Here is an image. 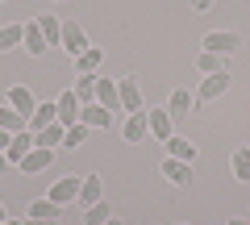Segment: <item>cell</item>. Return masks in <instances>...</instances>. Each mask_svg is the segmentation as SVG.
<instances>
[{"label": "cell", "mask_w": 250, "mask_h": 225, "mask_svg": "<svg viewBox=\"0 0 250 225\" xmlns=\"http://www.w3.org/2000/svg\"><path fill=\"white\" fill-rule=\"evenodd\" d=\"M196 67H200V75H217V71H225V59L213 54V50H200L196 54Z\"/></svg>", "instance_id": "obj_26"}, {"label": "cell", "mask_w": 250, "mask_h": 225, "mask_svg": "<svg viewBox=\"0 0 250 225\" xmlns=\"http://www.w3.org/2000/svg\"><path fill=\"white\" fill-rule=\"evenodd\" d=\"M4 225H25V221H17V217H9V221H4Z\"/></svg>", "instance_id": "obj_36"}, {"label": "cell", "mask_w": 250, "mask_h": 225, "mask_svg": "<svg viewBox=\"0 0 250 225\" xmlns=\"http://www.w3.org/2000/svg\"><path fill=\"white\" fill-rule=\"evenodd\" d=\"M62 146H67V150H80V146H88V125H71L67 129V138H62Z\"/></svg>", "instance_id": "obj_29"}, {"label": "cell", "mask_w": 250, "mask_h": 225, "mask_svg": "<svg viewBox=\"0 0 250 225\" xmlns=\"http://www.w3.org/2000/svg\"><path fill=\"white\" fill-rule=\"evenodd\" d=\"M62 50H67V54H71V59H80V54L83 50H88V34H83V25H80V21H62Z\"/></svg>", "instance_id": "obj_5"}, {"label": "cell", "mask_w": 250, "mask_h": 225, "mask_svg": "<svg viewBox=\"0 0 250 225\" xmlns=\"http://www.w3.org/2000/svg\"><path fill=\"white\" fill-rule=\"evenodd\" d=\"M9 167H13V163H9V154H4V150H0V175H4V171H9Z\"/></svg>", "instance_id": "obj_33"}, {"label": "cell", "mask_w": 250, "mask_h": 225, "mask_svg": "<svg viewBox=\"0 0 250 225\" xmlns=\"http://www.w3.org/2000/svg\"><path fill=\"white\" fill-rule=\"evenodd\" d=\"M179 225H188V221H179Z\"/></svg>", "instance_id": "obj_38"}, {"label": "cell", "mask_w": 250, "mask_h": 225, "mask_svg": "<svg viewBox=\"0 0 250 225\" xmlns=\"http://www.w3.org/2000/svg\"><path fill=\"white\" fill-rule=\"evenodd\" d=\"M121 138H125V142H146V138H150V121H146V108H142V113H129V117L121 121Z\"/></svg>", "instance_id": "obj_8"}, {"label": "cell", "mask_w": 250, "mask_h": 225, "mask_svg": "<svg viewBox=\"0 0 250 225\" xmlns=\"http://www.w3.org/2000/svg\"><path fill=\"white\" fill-rule=\"evenodd\" d=\"M146 121H150V138H159V142H167V138L175 134V117H171L167 108H150Z\"/></svg>", "instance_id": "obj_11"}, {"label": "cell", "mask_w": 250, "mask_h": 225, "mask_svg": "<svg viewBox=\"0 0 250 225\" xmlns=\"http://www.w3.org/2000/svg\"><path fill=\"white\" fill-rule=\"evenodd\" d=\"M34 146H38V134H34V129H21V134H13V142H9V150H4V154H9L13 167H21V159H25Z\"/></svg>", "instance_id": "obj_10"}, {"label": "cell", "mask_w": 250, "mask_h": 225, "mask_svg": "<svg viewBox=\"0 0 250 225\" xmlns=\"http://www.w3.org/2000/svg\"><path fill=\"white\" fill-rule=\"evenodd\" d=\"M0 129L21 134V129H29V117H25V113H17L13 104H0Z\"/></svg>", "instance_id": "obj_21"}, {"label": "cell", "mask_w": 250, "mask_h": 225, "mask_svg": "<svg viewBox=\"0 0 250 225\" xmlns=\"http://www.w3.org/2000/svg\"><path fill=\"white\" fill-rule=\"evenodd\" d=\"M192 108H196V92H188V88L171 92V100H167V113H171V117H188Z\"/></svg>", "instance_id": "obj_15"}, {"label": "cell", "mask_w": 250, "mask_h": 225, "mask_svg": "<svg viewBox=\"0 0 250 225\" xmlns=\"http://www.w3.org/2000/svg\"><path fill=\"white\" fill-rule=\"evenodd\" d=\"M9 142H13V134H9V129H0V150H9Z\"/></svg>", "instance_id": "obj_31"}, {"label": "cell", "mask_w": 250, "mask_h": 225, "mask_svg": "<svg viewBox=\"0 0 250 225\" xmlns=\"http://www.w3.org/2000/svg\"><path fill=\"white\" fill-rule=\"evenodd\" d=\"M38 29L46 34V42H50V46L62 42V21L54 17V13H42V17H38Z\"/></svg>", "instance_id": "obj_24"}, {"label": "cell", "mask_w": 250, "mask_h": 225, "mask_svg": "<svg viewBox=\"0 0 250 225\" xmlns=\"http://www.w3.org/2000/svg\"><path fill=\"white\" fill-rule=\"evenodd\" d=\"M54 104H59V125H80V113H83V104H80V96H75L71 88L67 92H59V100H54Z\"/></svg>", "instance_id": "obj_6"}, {"label": "cell", "mask_w": 250, "mask_h": 225, "mask_svg": "<svg viewBox=\"0 0 250 225\" xmlns=\"http://www.w3.org/2000/svg\"><path fill=\"white\" fill-rule=\"evenodd\" d=\"M108 217H113V208H108V200H100V205L83 208V225H104Z\"/></svg>", "instance_id": "obj_28"}, {"label": "cell", "mask_w": 250, "mask_h": 225, "mask_svg": "<svg viewBox=\"0 0 250 225\" xmlns=\"http://www.w3.org/2000/svg\"><path fill=\"white\" fill-rule=\"evenodd\" d=\"M80 188H83V175H59L50 184V200L54 205H80Z\"/></svg>", "instance_id": "obj_3"}, {"label": "cell", "mask_w": 250, "mask_h": 225, "mask_svg": "<svg viewBox=\"0 0 250 225\" xmlns=\"http://www.w3.org/2000/svg\"><path fill=\"white\" fill-rule=\"evenodd\" d=\"M196 150H200V146L192 142V138H179V134H171V138H167V154H171V159L196 163Z\"/></svg>", "instance_id": "obj_17"}, {"label": "cell", "mask_w": 250, "mask_h": 225, "mask_svg": "<svg viewBox=\"0 0 250 225\" xmlns=\"http://www.w3.org/2000/svg\"><path fill=\"white\" fill-rule=\"evenodd\" d=\"M104 225H121V217H117V213H113V217H108V221H104Z\"/></svg>", "instance_id": "obj_35"}, {"label": "cell", "mask_w": 250, "mask_h": 225, "mask_svg": "<svg viewBox=\"0 0 250 225\" xmlns=\"http://www.w3.org/2000/svg\"><path fill=\"white\" fill-rule=\"evenodd\" d=\"M233 180L250 184V146H238L233 150Z\"/></svg>", "instance_id": "obj_27"}, {"label": "cell", "mask_w": 250, "mask_h": 225, "mask_svg": "<svg viewBox=\"0 0 250 225\" xmlns=\"http://www.w3.org/2000/svg\"><path fill=\"white\" fill-rule=\"evenodd\" d=\"M62 138H67V125H46V129H38V146H46V150H54V146H62Z\"/></svg>", "instance_id": "obj_25"}, {"label": "cell", "mask_w": 250, "mask_h": 225, "mask_svg": "<svg viewBox=\"0 0 250 225\" xmlns=\"http://www.w3.org/2000/svg\"><path fill=\"white\" fill-rule=\"evenodd\" d=\"M50 4H54V0H50Z\"/></svg>", "instance_id": "obj_41"}, {"label": "cell", "mask_w": 250, "mask_h": 225, "mask_svg": "<svg viewBox=\"0 0 250 225\" xmlns=\"http://www.w3.org/2000/svg\"><path fill=\"white\" fill-rule=\"evenodd\" d=\"M229 92V71H217V75H205L196 88V104H213L217 96H225Z\"/></svg>", "instance_id": "obj_4"}, {"label": "cell", "mask_w": 250, "mask_h": 225, "mask_svg": "<svg viewBox=\"0 0 250 225\" xmlns=\"http://www.w3.org/2000/svg\"><path fill=\"white\" fill-rule=\"evenodd\" d=\"M9 104L17 108V113H25V117H29V113L38 108V100H34V92H29L25 83H13V88H9Z\"/></svg>", "instance_id": "obj_20"}, {"label": "cell", "mask_w": 250, "mask_h": 225, "mask_svg": "<svg viewBox=\"0 0 250 225\" xmlns=\"http://www.w3.org/2000/svg\"><path fill=\"white\" fill-rule=\"evenodd\" d=\"M54 121H59V104H54V100H42V104L34 108V113H29V129H46V125H54Z\"/></svg>", "instance_id": "obj_16"}, {"label": "cell", "mask_w": 250, "mask_h": 225, "mask_svg": "<svg viewBox=\"0 0 250 225\" xmlns=\"http://www.w3.org/2000/svg\"><path fill=\"white\" fill-rule=\"evenodd\" d=\"M0 225H4V221H0Z\"/></svg>", "instance_id": "obj_40"}, {"label": "cell", "mask_w": 250, "mask_h": 225, "mask_svg": "<svg viewBox=\"0 0 250 225\" xmlns=\"http://www.w3.org/2000/svg\"><path fill=\"white\" fill-rule=\"evenodd\" d=\"M96 80L100 75H75V96H80V104H96Z\"/></svg>", "instance_id": "obj_23"}, {"label": "cell", "mask_w": 250, "mask_h": 225, "mask_svg": "<svg viewBox=\"0 0 250 225\" xmlns=\"http://www.w3.org/2000/svg\"><path fill=\"white\" fill-rule=\"evenodd\" d=\"M0 221H9V208H4V200H0Z\"/></svg>", "instance_id": "obj_34"}, {"label": "cell", "mask_w": 250, "mask_h": 225, "mask_svg": "<svg viewBox=\"0 0 250 225\" xmlns=\"http://www.w3.org/2000/svg\"><path fill=\"white\" fill-rule=\"evenodd\" d=\"M80 121H83V125H88V129H108V125H113L117 117H113V113H108L104 104H83Z\"/></svg>", "instance_id": "obj_13"}, {"label": "cell", "mask_w": 250, "mask_h": 225, "mask_svg": "<svg viewBox=\"0 0 250 225\" xmlns=\"http://www.w3.org/2000/svg\"><path fill=\"white\" fill-rule=\"evenodd\" d=\"M117 96H121V108H125V113H142V108H146L138 75H121V80H117Z\"/></svg>", "instance_id": "obj_2"}, {"label": "cell", "mask_w": 250, "mask_h": 225, "mask_svg": "<svg viewBox=\"0 0 250 225\" xmlns=\"http://www.w3.org/2000/svg\"><path fill=\"white\" fill-rule=\"evenodd\" d=\"M96 104H104L108 113H125V108H121V96H117V83H113V80H96Z\"/></svg>", "instance_id": "obj_18"}, {"label": "cell", "mask_w": 250, "mask_h": 225, "mask_svg": "<svg viewBox=\"0 0 250 225\" xmlns=\"http://www.w3.org/2000/svg\"><path fill=\"white\" fill-rule=\"evenodd\" d=\"M0 4H4V0H0Z\"/></svg>", "instance_id": "obj_39"}, {"label": "cell", "mask_w": 250, "mask_h": 225, "mask_svg": "<svg viewBox=\"0 0 250 225\" xmlns=\"http://www.w3.org/2000/svg\"><path fill=\"white\" fill-rule=\"evenodd\" d=\"M104 200V180L100 175H83V188H80V208H92Z\"/></svg>", "instance_id": "obj_14"}, {"label": "cell", "mask_w": 250, "mask_h": 225, "mask_svg": "<svg viewBox=\"0 0 250 225\" xmlns=\"http://www.w3.org/2000/svg\"><path fill=\"white\" fill-rule=\"evenodd\" d=\"M163 180H171L175 184V188H188V184L196 180V175H192V163H184V159H163Z\"/></svg>", "instance_id": "obj_7"}, {"label": "cell", "mask_w": 250, "mask_h": 225, "mask_svg": "<svg viewBox=\"0 0 250 225\" xmlns=\"http://www.w3.org/2000/svg\"><path fill=\"white\" fill-rule=\"evenodd\" d=\"M21 42H25V25H21V21H17V25H0V54L17 50Z\"/></svg>", "instance_id": "obj_22"}, {"label": "cell", "mask_w": 250, "mask_h": 225, "mask_svg": "<svg viewBox=\"0 0 250 225\" xmlns=\"http://www.w3.org/2000/svg\"><path fill=\"white\" fill-rule=\"evenodd\" d=\"M100 63H104V50H100V46H88V50L75 59V75H96Z\"/></svg>", "instance_id": "obj_19"}, {"label": "cell", "mask_w": 250, "mask_h": 225, "mask_svg": "<svg viewBox=\"0 0 250 225\" xmlns=\"http://www.w3.org/2000/svg\"><path fill=\"white\" fill-rule=\"evenodd\" d=\"M25 225H59V221H42V217H25Z\"/></svg>", "instance_id": "obj_32"}, {"label": "cell", "mask_w": 250, "mask_h": 225, "mask_svg": "<svg viewBox=\"0 0 250 225\" xmlns=\"http://www.w3.org/2000/svg\"><path fill=\"white\" fill-rule=\"evenodd\" d=\"M21 50L34 54V59H42V54L50 50V42H46V34L38 29V21H25V42H21Z\"/></svg>", "instance_id": "obj_12"}, {"label": "cell", "mask_w": 250, "mask_h": 225, "mask_svg": "<svg viewBox=\"0 0 250 225\" xmlns=\"http://www.w3.org/2000/svg\"><path fill=\"white\" fill-rule=\"evenodd\" d=\"M50 163H54V150H46V146H34V150L21 159L17 171H25V175H42V171H50Z\"/></svg>", "instance_id": "obj_9"}, {"label": "cell", "mask_w": 250, "mask_h": 225, "mask_svg": "<svg viewBox=\"0 0 250 225\" xmlns=\"http://www.w3.org/2000/svg\"><path fill=\"white\" fill-rule=\"evenodd\" d=\"M229 225H250V221H242V217H233V221H229Z\"/></svg>", "instance_id": "obj_37"}, {"label": "cell", "mask_w": 250, "mask_h": 225, "mask_svg": "<svg viewBox=\"0 0 250 225\" xmlns=\"http://www.w3.org/2000/svg\"><path fill=\"white\" fill-rule=\"evenodd\" d=\"M217 0H192V13H205V9H213Z\"/></svg>", "instance_id": "obj_30"}, {"label": "cell", "mask_w": 250, "mask_h": 225, "mask_svg": "<svg viewBox=\"0 0 250 225\" xmlns=\"http://www.w3.org/2000/svg\"><path fill=\"white\" fill-rule=\"evenodd\" d=\"M205 50H213V54H221V59H229L233 50H238L242 46V34L238 29H213V34H205Z\"/></svg>", "instance_id": "obj_1"}]
</instances>
